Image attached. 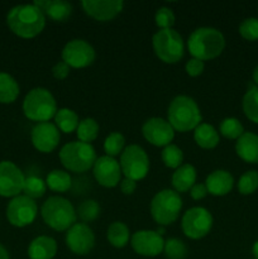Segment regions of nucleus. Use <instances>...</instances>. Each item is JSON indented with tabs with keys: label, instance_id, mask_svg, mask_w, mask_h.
I'll use <instances>...</instances> for the list:
<instances>
[{
	"label": "nucleus",
	"instance_id": "1",
	"mask_svg": "<svg viewBox=\"0 0 258 259\" xmlns=\"http://www.w3.org/2000/svg\"><path fill=\"white\" fill-rule=\"evenodd\" d=\"M7 24L15 35L30 39L45 29L46 15L34 4L17 5L8 13Z\"/></svg>",
	"mask_w": 258,
	"mask_h": 259
},
{
	"label": "nucleus",
	"instance_id": "2",
	"mask_svg": "<svg viewBox=\"0 0 258 259\" xmlns=\"http://www.w3.org/2000/svg\"><path fill=\"white\" fill-rule=\"evenodd\" d=\"M225 47V38L220 30L212 27H200L190 34L187 48L192 58L200 61L214 60L222 55Z\"/></svg>",
	"mask_w": 258,
	"mask_h": 259
},
{
	"label": "nucleus",
	"instance_id": "3",
	"mask_svg": "<svg viewBox=\"0 0 258 259\" xmlns=\"http://www.w3.org/2000/svg\"><path fill=\"white\" fill-rule=\"evenodd\" d=\"M201 111L194 99L189 96H176L171 101L167 110V120L171 124L175 132L186 133L195 131L201 124Z\"/></svg>",
	"mask_w": 258,
	"mask_h": 259
},
{
	"label": "nucleus",
	"instance_id": "4",
	"mask_svg": "<svg viewBox=\"0 0 258 259\" xmlns=\"http://www.w3.org/2000/svg\"><path fill=\"white\" fill-rule=\"evenodd\" d=\"M40 215L46 224L57 232H67L76 224L77 214L75 207L65 197L51 196L43 202Z\"/></svg>",
	"mask_w": 258,
	"mask_h": 259
},
{
	"label": "nucleus",
	"instance_id": "5",
	"mask_svg": "<svg viewBox=\"0 0 258 259\" xmlns=\"http://www.w3.org/2000/svg\"><path fill=\"white\" fill-rule=\"evenodd\" d=\"M23 113L29 120L38 123L50 121L57 113L55 96L45 88L32 89L23 101Z\"/></svg>",
	"mask_w": 258,
	"mask_h": 259
},
{
	"label": "nucleus",
	"instance_id": "6",
	"mask_svg": "<svg viewBox=\"0 0 258 259\" xmlns=\"http://www.w3.org/2000/svg\"><path fill=\"white\" fill-rule=\"evenodd\" d=\"M96 159V152L94 147L83 142H70L65 144L60 151V161L67 171L75 174H83L94 167Z\"/></svg>",
	"mask_w": 258,
	"mask_h": 259
},
{
	"label": "nucleus",
	"instance_id": "7",
	"mask_svg": "<svg viewBox=\"0 0 258 259\" xmlns=\"http://www.w3.org/2000/svg\"><path fill=\"white\" fill-rule=\"evenodd\" d=\"M182 209V200L175 190L157 192L151 202V215L159 227L171 225L179 219Z\"/></svg>",
	"mask_w": 258,
	"mask_h": 259
},
{
	"label": "nucleus",
	"instance_id": "8",
	"mask_svg": "<svg viewBox=\"0 0 258 259\" xmlns=\"http://www.w3.org/2000/svg\"><path fill=\"white\" fill-rule=\"evenodd\" d=\"M154 53L164 63H177L185 53L181 34L175 29H159L152 38Z\"/></svg>",
	"mask_w": 258,
	"mask_h": 259
},
{
	"label": "nucleus",
	"instance_id": "9",
	"mask_svg": "<svg viewBox=\"0 0 258 259\" xmlns=\"http://www.w3.org/2000/svg\"><path fill=\"white\" fill-rule=\"evenodd\" d=\"M120 168L121 174L125 179L141 181L148 175L149 158L147 152L137 144H131L125 147L123 153L120 154Z\"/></svg>",
	"mask_w": 258,
	"mask_h": 259
},
{
	"label": "nucleus",
	"instance_id": "10",
	"mask_svg": "<svg viewBox=\"0 0 258 259\" xmlns=\"http://www.w3.org/2000/svg\"><path fill=\"white\" fill-rule=\"evenodd\" d=\"M182 232L190 239H201L206 237L212 228V215L201 206L191 207L184 214L181 220Z\"/></svg>",
	"mask_w": 258,
	"mask_h": 259
},
{
	"label": "nucleus",
	"instance_id": "11",
	"mask_svg": "<svg viewBox=\"0 0 258 259\" xmlns=\"http://www.w3.org/2000/svg\"><path fill=\"white\" fill-rule=\"evenodd\" d=\"M38 214V206L34 200L25 195L13 197L7 206L8 222L17 228H24L32 224Z\"/></svg>",
	"mask_w": 258,
	"mask_h": 259
},
{
	"label": "nucleus",
	"instance_id": "12",
	"mask_svg": "<svg viewBox=\"0 0 258 259\" xmlns=\"http://www.w3.org/2000/svg\"><path fill=\"white\" fill-rule=\"evenodd\" d=\"M96 53L93 46L83 39H72L62 50V61L70 68H85L95 61Z\"/></svg>",
	"mask_w": 258,
	"mask_h": 259
},
{
	"label": "nucleus",
	"instance_id": "13",
	"mask_svg": "<svg viewBox=\"0 0 258 259\" xmlns=\"http://www.w3.org/2000/svg\"><path fill=\"white\" fill-rule=\"evenodd\" d=\"M25 176L12 161L0 162V196L17 197L23 192Z\"/></svg>",
	"mask_w": 258,
	"mask_h": 259
},
{
	"label": "nucleus",
	"instance_id": "14",
	"mask_svg": "<svg viewBox=\"0 0 258 259\" xmlns=\"http://www.w3.org/2000/svg\"><path fill=\"white\" fill-rule=\"evenodd\" d=\"M66 245L77 255H86L95 245L93 229L83 223H76L66 233Z\"/></svg>",
	"mask_w": 258,
	"mask_h": 259
},
{
	"label": "nucleus",
	"instance_id": "15",
	"mask_svg": "<svg viewBox=\"0 0 258 259\" xmlns=\"http://www.w3.org/2000/svg\"><path fill=\"white\" fill-rule=\"evenodd\" d=\"M134 252L143 257H157L163 252L164 239L157 230H138L131 237Z\"/></svg>",
	"mask_w": 258,
	"mask_h": 259
},
{
	"label": "nucleus",
	"instance_id": "16",
	"mask_svg": "<svg viewBox=\"0 0 258 259\" xmlns=\"http://www.w3.org/2000/svg\"><path fill=\"white\" fill-rule=\"evenodd\" d=\"M144 139L156 147H166L175 138V129L168 120L162 118H151L142 126Z\"/></svg>",
	"mask_w": 258,
	"mask_h": 259
},
{
	"label": "nucleus",
	"instance_id": "17",
	"mask_svg": "<svg viewBox=\"0 0 258 259\" xmlns=\"http://www.w3.org/2000/svg\"><path fill=\"white\" fill-rule=\"evenodd\" d=\"M30 139L38 152L42 153H51L57 148L60 143V131L57 126L51 121L37 123L32 129Z\"/></svg>",
	"mask_w": 258,
	"mask_h": 259
},
{
	"label": "nucleus",
	"instance_id": "18",
	"mask_svg": "<svg viewBox=\"0 0 258 259\" xmlns=\"http://www.w3.org/2000/svg\"><path fill=\"white\" fill-rule=\"evenodd\" d=\"M94 169V177L99 185L104 187H111L118 186L121 179V168L119 162L115 158L109 156L99 157L96 159L95 164L93 167Z\"/></svg>",
	"mask_w": 258,
	"mask_h": 259
},
{
	"label": "nucleus",
	"instance_id": "19",
	"mask_svg": "<svg viewBox=\"0 0 258 259\" xmlns=\"http://www.w3.org/2000/svg\"><path fill=\"white\" fill-rule=\"evenodd\" d=\"M82 9L89 17L99 20L108 22L120 14L124 8L121 0H83L81 3Z\"/></svg>",
	"mask_w": 258,
	"mask_h": 259
},
{
	"label": "nucleus",
	"instance_id": "20",
	"mask_svg": "<svg viewBox=\"0 0 258 259\" xmlns=\"http://www.w3.org/2000/svg\"><path fill=\"white\" fill-rule=\"evenodd\" d=\"M205 186H206L207 192L212 196H225L232 191L234 186V179L230 172L225 169H217L206 177Z\"/></svg>",
	"mask_w": 258,
	"mask_h": 259
},
{
	"label": "nucleus",
	"instance_id": "21",
	"mask_svg": "<svg viewBox=\"0 0 258 259\" xmlns=\"http://www.w3.org/2000/svg\"><path fill=\"white\" fill-rule=\"evenodd\" d=\"M33 4L55 22H66L72 14V5L63 0H35Z\"/></svg>",
	"mask_w": 258,
	"mask_h": 259
},
{
	"label": "nucleus",
	"instance_id": "22",
	"mask_svg": "<svg viewBox=\"0 0 258 259\" xmlns=\"http://www.w3.org/2000/svg\"><path fill=\"white\" fill-rule=\"evenodd\" d=\"M235 152L238 157L248 163H258V136L250 132H244L240 138L237 139Z\"/></svg>",
	"mask_w": 258,
	"mask_h": 259
},
{
	"label": "nucleus",
	"instance_id": "23",
	"mask_svg": "<svg viewBox=\"0 0 258 259\" xmlns=\"http://www.w3.org/2000/svg\"><path fill=\"white\" fill-rule=\"evenodd\" d=\"M57 253V243L53 238L39 235L30 242L28 255L30 259H52Z\"/></svg>",
	"mask_w": 258,
	"mask_h": 259
},
{
	"label": "nucleus",
	"instance_id": "24",
	"mask_svg": "<svg viewBox=\"0 0 258 259\" xmlns=\"http://www.w3.org/2000/svg\"><path fill=\"white\" fill-rule=\"evenodd\" d=\"M196 169L192 164L185 163L180 166L179 168L175 169L174 175H172V186H174L175 191L177 194L190 191L196 182Z\"/></svg>",
	"mask_w": 258,
	"mask_h": 259
},
{
	"label": "nucleus",
	"instance_id": "25",
	"mask_svg": "<svg viewBox=\"0 0 258 259\" xmlns=\"http://www.w3.org/2000/svg\"><path fill=\"white\" fill-rule=\"evenodd\" d=\"M194 139L199 147L204 149H212L219 144V133L212 125L201 123L194 131Z\"/></svg>",
	"mask_w": 258,
	"mask_h": 259
},
{
	"label": "nucleus",
	"instance_id": "26",
	"mask_svg": "<svg viewBox=\"0 0 258 259\" xmlns=\"http://www.w3.org/2000/svg\"><path fill=\"white\" fill-rule=\"evenodd\" d=\"M19 85L12 75L0 72V103L12 104L19 96Z\"/></svg>",
	"mask_w": 258,
	"mask_h": 259
},
{
	"label": "nucleus",
	"instance_id": "27",
	"mask_svg": "<svg viewBox=\"0 0 258 259\" xmlns=\"http://www.w3.org/2000/svg\"><path fill=\"white\" fill-rule=\"evenodd\" d=\"M78 123H80V120H78L77 114L68 108L58 109L55 115V125L57 126L58 131L66 134L76 132Z\"/></svg>",
	"mask_w": 258,
	"mask_h": 259
},
{
	"label": "nucleus",
	"instance_id": "28",
	"mask_svg": "<svg viewBox=\"0 0 258 259\" xmlns=\"http://www.w3.org/2000/svg\"><path fill=\"white\" fill-rule=\"evenodd\" d=\"M106 238L113 247L123 248L128 244L129 239H131V232L124 223L114 222L109 225Z\"/></svg>",
	"mask_w": 258,
	"mask_h": 259
},
{
	"label": "nucleus",
	"instance_id": "29",
	"mask_svg": "<svg viewBox=\"0 0 258 259\" xmlns=\"http://www.w3.org/2000/svg\"><path fill=\"white\" fill-rule=\"evenodd\" d=\"M46 185L48 189L55 192H66L71 189L72 179L67 171L53 169L48 174L47 179H46Z\"/></svg>",
	"mask_w": 258,
	"mask_h": 259
},
{
	"label": "nucleus",
	"instance_id": "30",
	"mask_svg": "<svg viewBox=\"0 0 258 259\" xmlns=\"http://www.w3.org/2000/svg\"><path fill=\"white\" fill-rule=\"evenodd\" d=\"M243 111L253 123L258 124V86L252 85L243 98Z\"/></svg>",
	"mask_w": 258,
	"mask_h": 259
},
{
	"label": "nucleus",
	"instance_id": "31",
	"mask_svg": "<svg viewBox=\"0 0 258 259\" xmlns=\"http://www.w3.org/2000/svg\"><path fill=\"white\" fill-rule=\"evenodd\" d=\"M99 131H100V126H99L98 121L95 119L85 118L78 123L76 134H77L78 141L90 144L91 142H94L98 138Z\"/></svg>",
	"mask_w": 258,
	"mask_h": 259
},
{
	"label": "nucleus",
	"instance_id": "32",
	"mask_svg": "<svg viewBox=\"0 0 258 259\" xmlns=\"http://www.w3.org/2000/svg\"><path fill=\"white\" fill-rule=\"evenodd\" d=\"M46 191H47V185H46V181H43L40 177H25L24 187H23V192H24L25 196H28L32 200L40 199L46 194Z\"/></svg>",
	"mask_w": 258,
	"mask_h": 259
},
{
	"label": "nucleus",
	"instance_id": "33",
	"mask_svg": "<svg viewBox=\"0 0 258 259\" xmlns=\"http://www.w3.org/2000/svg\"><path fill=\"white\" fill-rule=\"evenodd\" d=\"M161 158L164 166L168 168L177 169L180 166H182V162H184V152L180 147L175 146V144H168L162 149Z\"/></svg>",
	"mask_w": 258,
	"mask_h": 259
},
{
	"label": "nucleus",
	"instance_id": "34",
	"mask_svg": "<svg viewBox=\"0 0 258 259\" xmlns=\"http://www.w3.org/2000/svg\"><path fill=\"white\" fill-rule=\"evenodd\" d=\"M100 211L101 209L98 201H95V200H85V201L78 205L76 214L85 224V223H91L98 219L100 217Z\"/></svg>",
	"mask_w": 258,
	"mask_h": 259
},
{
	"label": "nucleus",
	"instance_id": "35",
	"mask_svg": "<svg viewBox=\"0 0 258 259\" xmlns=\"http://www.w3.org/2000/svg\"><path fill=\"white\" fill-rule=\"evenodd\" d=\"M124 146H125V138L119 132H113L109 134L104 142V151H105L106 156L109 157H116L119 154L123 153Z\"/></svg>",
	"mask_w": 258,
	"mask_h": 259
},
{
	"label": "nucleus",
	"instance_id": "36",
	"mask_svg": "<svg viewBox=\"0 0 258 259\" xmlns=\"http://www.w3.org/2000/svg\"><path fill=\"white\" fill-rule=\"evenodd\" d=\"M220 134L228 139H238L244 134V128L237 118H225L220 123Z\"/></svg>",
	"mask_w": 258,
	"mask_h": 259
},
{
	"label": "nucleus",
	"instance_id": "37",
	"mask_svg": "<svg viewBox=\"0 0 258 259\" xmlns=\"http://www.w3.org/2000/svg\"><path fill=\"white\" fill-rule=\"evenodd\" d=\"M163 252L168 259H185L187 255V248L182 240L169 238L164 240Z\"/></svg>",
	"mask_w": 258,
	"mask_h": 259
},
{
	"label": "nucleus",
	"instance_id": "38",
	"mask_svg": "<svg viewBox=\"0 0 258 259\" xmlns=\"http://www.w3.org/2000/svg\"><path fill=\"white\" fill-rule=\"evenodd\" d=\"M258 189V172L248 171L238 181V191L242 195H250Z\"/></svg>",
	"mask_w": 258,
	"mask_h": 259
},
{
	"label": "nucleus",
	"instance_id": "39",
	"mask_svg": "<svg viewBox=\"0 0 258 259\" xmlns=\"http://www.w3.org/2000/svg\"><path fill=\"white\" fill-rule=\"evenodd\" d=\"M239 34L247 40H258V19L247 18L239 25Z\"/></svg>",
	"mask_w": 258,
	"mask_h": 259
},
{
	"label": "nucleus",
	"instance_id": "40",
	"mask_svg": "<svg viewBox=\"0 0 258 259\" xmlns=\"http://www.w3.org/2000/svg\"><path fill=\"white\" fill-rule=\"evenodd\" d=\"M154 20L159 29H171L172 25L175 24V14L169 8L162 7L156 12Z\"/></svg>",
	"mask_w": 258,
	"mask_h": 259
},
{
	"label": "nucleus",
	"instance_id": "41",
	"mask_svg": "<svg viewBox=\"0 0 258 259\" xmlns=\"http://www.w3.org/2000/svg\"><path fill=\"white\" fill-rule=\"evenodd\" d=\"M205 65L202 61L197 60V58H191L186 62V66H185V70H186V73L191 77H197V76L201 75L204 72Z\"/></svg>",
	"mask_w": 258,
	"mask_h": 259
},
{
	"label": "nucleus",
	"instance_id": "42",
	"mask_svg": "<svg viewBox=\"0 0 258 259\" xmlns=\"http://www.w3.org/2000/svg\"><path fill=\"white\" fill-rule=\"evenodd\" d=\"M52 73L57 80H65L70 75V66L63 62V61H60V62H57L53 66Z\"/></svg>",
	"mask_w": 258,
	"mask_h": 259
},
{
	"label": "nucleus",
	"instance_id": "43",
	"mask_svg": "<svg viewBox=\"0 0 258 259\" xmlns=\"http://www.w3.org/2000/svg\"><path fill=\"white\" fill-rule=\"evenodd\" d=\"M207 194H209V192H207L205 184H195L194 186L191 187V190H190V195H191V197L194 200L204 199Z\"/></svg>",
	"mask_w": 258,
	"mask_h": 259
},
{
	"label": "nucleus",
	"instance_id": "44",
	"mask_svg": "<svg viewBox=\"0 0 258 259\" xmlns=\"http://www.w3.org/2000/svg\"><path fill=\"white\" fill-rule=\"evenodd\" d=\"M137 189V181L131 179H124L120 181V190L124 195H132Z\"/></svg>",
	"mask_w": 258,
	"mask_h": 259
},
{
	"label": "nucleus",
	"instance_id": "45",
	"mask_svg": "<svg viewBox=\"0 0 258 259\" xmlns=\"http://www.w3.org/2000/svg\"><path fill=\"white\" fill-rule=\"evenodd\" d=\"M0 259H9V253L4 245L0 244Z\"/></svg>",
	"mask_w": 258,
	"mask_h": 259
},
{
	"label": "nucleus",
	"instance_id": "46",
	"mask_svg": "<svg viewBox=\"0 0 258 259\" xmlns=\"http://www.w3.org/2000/svg\"><path fill=\"white\" fill-rule=\"evenodd\" d=\"M252 253H253V255H254V258L258 259V240L254 243V244H253Z\"/></svg>",
	"mask_w": 258,
	"mask_h": 259
},
{
	"label": "nucleus",
	"instance_id": "47",
	"mask_svg": "<svg viewBox=\"0 0 258 259\" xmlns=\"http://www.w3.org/2000/svg\"><path fill=\"white\" fill-rule=\"evenodd\" d=\"M253 81H254L255 86H258V66L253 71Z\"/></svg>",
	"mask_w": 258,
	"mask_h": 259
}]
</instances>
